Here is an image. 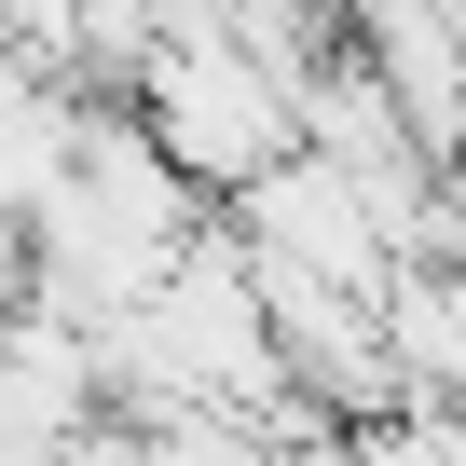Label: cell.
I'll list each match as a JSON object with an SVG mask.
<instances>
[{"label":"cell","instance_id":"cell-2","mask_svg":"<svg viewBox=\"0 0 466 466\" xmlns=\"http://www.w3.org/2000/svg\"><path fill=\"white\" fill-rule=\"evenodd\" d=\"M233 233L275 261V275H329V289H398V219L370 206V178L343 165V151H289V165H261L248 192H233Z\"/></svg>","mask_w":466,"mask_h":466},{"label":"cell","instance_id":"cell-1","mask_svg":"<svg viewBox=\"0 0 466 466\" xmlns=\"http://www.w3.org/2000/svg\"><path fill=\"white\" fill-rule=\"evenodd\" d=\"M137 124H151L219 206L316 137V124H302V83H289L261 42H233V28H165L151 69H137Z\"/></svg>","mask_w":466,"mask_h":466},{"label":"cell","instance_id":"cell-3","mask_svg":"<svg viewBox=\"0 0 466 466\" xmlns=\"http://www.w3.org/2000/svg\"><path fill=\"white\" fill-rule=\"evenodd\" d=\"M384 329H398V357H411L425 398H466V261H452V248H411V261H398Z\"/></svg>","mask_w":466,"mask_h":466}]
</instances>
